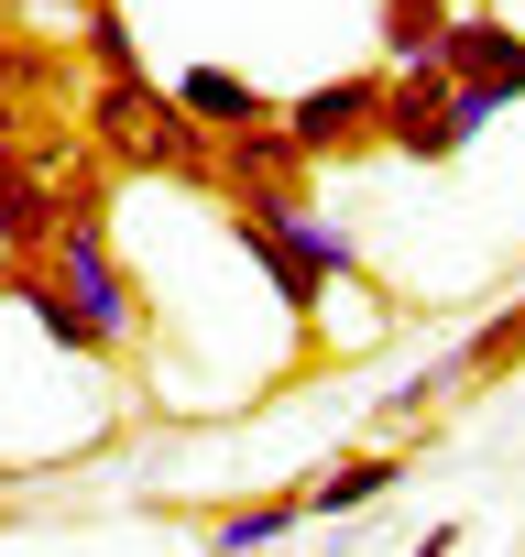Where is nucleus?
Returning a JSON list of instances; mask_svg holds the SVG:
<instances>
[{
	"label": "nucleus",
	"instance_id": "obj_8",
	"mask_svg": "<svg viewBox=\"0 0 525 557\" xmlns=\"http://www.w3.org/2000/svg\"><path fill=\"white\" fill-rule=\"evenodd\" d=\"M318 164H307V143L262 110V121H230L219 132V197H262V186H307Z\"/></svg>",
	"mask_w": 525,
	"mask_h": 557
},
{
	"label": "nucleus",
	"instance_id": "obj_16",
	"mask_svg": "<svg viewBox=\"0 0 525 557\" xmlns=\"http://www.w3.org/2000/svg\"><path fill=\"white\" fill-rule=\"evenodd\" d=\"M438 405H460V372H449V350H438L427 372H405V383L383 394V426H427Z\"/></svg>",
	"mask_w": 525,
	"mask_h": 557
},
{
	"label": "nucleus",
	"instance_id": "obj_2",
	"mask_svg": "<svg viewBox=\"0 0 525 557\" xmlns=\"http://www.w3.org/2000/svg\"><path fill=\"white\" fill-rule=\"evenodd\" d=\"M45 262L66 273V296H77V307L110 329V350H132V339H143V285L121 273V251H110V208H99V175H77V186H66V219H56Z\"/></svg>",
	"mask_w": 525,
	"mask_h": 557
},
{
	"label": "nucleus",
	"instance_id": "obj_15",
	"mask_svg": "<svg viewBox=\"0 0 525 557\" xmlns=\"http://www.w3.org/2000/svg\"><path fill=\"white\" fill-rule=\"evenodd\" d=\"M77 55H88L99 77H132V66H143V34H132L121 0H88V12H77Z\"/></svg>",
	"mask_w": 525,
	"mask_h": 557
},
{
	"label": "nucleus",
	"instance_id": "obj_5",
	"mask_svg": "<svg viewBox=\"0 0 525 557\" xmlns=\"http://www.w3.org/2000/svg\"><path fill=\"white\" fill-rule=\"evenodd\" d=\"M56 219H66V186L45 175V153L23 143V121L0 110V262L45 251V240H56Z\"/></svg>",
	"mask_w": 525,
	"mask_h": 557
},
{
	"label": "nucleus",
	"instance_id": "obj_4",
	"mask_svg": "<svg viewBox=\"0 0 525 557\" xmlns=\"http://www.w3.org/2000/svg\"><path fill=\"white\" fill-rule=\"evenodd\" d=\"M274 121L307 143V164L383 153V66H362V77H318V88H307V99H285Z\"/></svg>",
	"mask_w": 525,
	"mask_h": 557
},
{
	"label": "nucleus",
	"instance_id": "obj_12",
	"mask_svg": "<svg viewBox=\"0 0 525 557\" xmlns=\"http://www.w3.org/2000/svg\"><path fill=\"white\" fill-rule=\"evenodd\" d=\"M514 361H525V296H503V307H492V318H481V329H471V339L449 350V372H460V394H471V383H503Z\"/></svg>",
	"mask_w": 525,
	"mask_h": 557
},
{
	"label": "nucleus",
	"instance_id": "obj_3",
	"mask_svg": "<svg viewBox=\"0 0 525 557\" xmlns=\"http://www.w3.org/2000/svg\"><path fill=\"white\" fill-rule=\"evenodd\" d=\"M383 153H405V164H449V153H471V121H460V88H449L438 55L383 66Z\"/></svg>",
	"mask_w": 525,
	"mask_h": 557
},
{
	"label": "nucleus",
	"instance_id": "obj_7",
	"mask_svg": "<svg viewBox=\"0 0 525 557\" xmlns=\"http://www.w3.org/2000/svg\"><path fill=\"white\" fill-rule=\"evenodd\" d=\"M438 66L460 77V88H481V99H525V34L503 23V12H449V34H438Z\"/></svg>",
	"mask_w": 525,
	"mask_h": 557
},
{
	"label": "nucleus",
	"instance_id": "obj_11",
	"mask_svg": "<svg viewBox=\"0 0 525 557\" xmlns=\"http://www.w3.org/2000/svg\"><path fill=\"white\" fill-rule=\"evenodd\" d=\"M296 524H307V481H296V492H252V503L208 513V546H219V557H252V546H274V535H296Z\"/></svg>",
	"mask_w": 525,
	"mask_h": 557
},
{
	"label": "nucleus",
	"instance_id": "obj_14",
	"mask_svg": "<svg viewBox=\"0 0 525 557\" xmlns=\"http://www.w3.org/2000/svg\"><path fill=\"white\" fill-rule=\"evenodd\" d=\"M373 12H383V66H416V55H438L460 0H373Z\"/></svg>",
	"mask_w": 525,
	"mask_h": 557
},
{
	"label": "nucleus",
	"instance_id": "obj_13",
	"mask_svg": "<svg viewBox=\"0 0 525 557\" xmlns=\"http://www.w3.org/2000/svg\"><path fill=\"white\" fill-rule=\"evenodd\" d=\"M175 99H186L208 132H230V121H262V110H274L252 77H230V66H175Z\"/></svg>",
	"mask_w": 525,
	"mask_h": 557
},
{
	"label": "nucleus",
	"instance_id": "obj_10",
	"mask_svg": "<svg viewBox=\"0 0 525 557\" xmlns=\"http://www.w3.org/2000/svg\"><path fill=\"white\" fill-rule=\"evenodd\" d=\"M405 470H416L405 448H351V459H329V470L307 481V513H329V524H351V513H373V503H383V492H394Z\"/></svg>",
	"mask_w": 525,
	"mask_h": 557
},
{
	"label": "nucleus",
	"instance_id": "obj_1",
	"mask_svg": "<svg viewBox=\"0 0 525 557\" xmlns=\"http://www.w3.org/2000/svg\"><path fill=\"white\" fill-rule=\"evenodd\" d=\"M88 153L121 164V175H175V186H219V132L154 88L143 66L132 77H88Z\"/></svg>",
	"mask_w": 525,
	"mask_h": 557
},
{
	"label": "nucleus",
	"instance_id": "obj_6",
	"mask_svg": "<svg viewBox=\"0 0 525 557\" xmlns=\"http://www.w3.org/2000/svg\"><path fill=\"white\" fill-rule=\"evenodd\" d=\"M0 296H12V307H23L34 329H45V350H66V361H121V350H110V329H99V318H88V307L66 296V273H56L45 251L0 262Z\"/></svg>",
	"mask_w": 525,
	"mask_h": 557
},
{
	"label": "nucleus",
	"instance_id": "obj_9",
	"mask_svg": "<svg viewBox=\"0 0 525 557\" xmlns=\"http://www.w3.org/2000/svg\"><path fill=\"white\" fill-rule=\"evenodd\" d=\"M219 208H230V240H241V251L262 262V285H274V296H285V318L307 329V318L329 307V273H318V262H307V251H296V240H285L274 219H262L252 197H219Z\"/></svg>",
	"mask_w": 525,
	"mask_h": 557
},
{
	"label": "nucleus",
	"instance_id": "obj_17",
	"mask_svg": "<svg viewBox=\"0 0 525 557\" xmlns=\"http://www.w3.org/2000/svg\"><path fill=\"white\" fill-rule=\"evenodd\" d=\"M0 88H56V66L34 45H0Z\"/></svg>",
	"mask_w": 525,
	"mask_h": 557
}]
</instances>
